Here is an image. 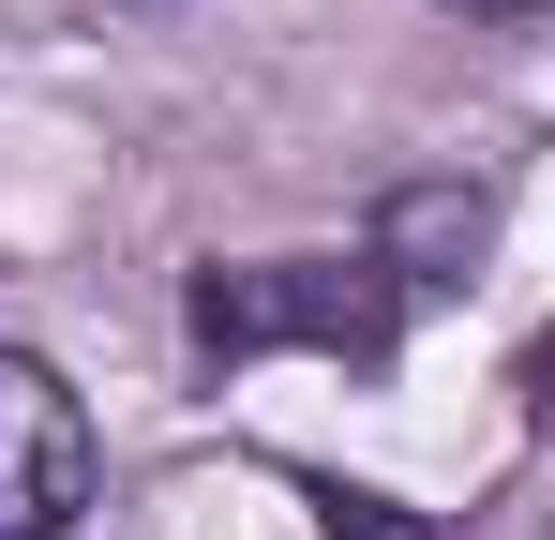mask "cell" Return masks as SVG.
Masks as SVG:
<instances>
[{"mask_svg": "<svg viewBox=\"0 0 555 540\" xmlns=\"http://www.w3.org/2000/svg\"><path fill=\"white\" fill-rule=\"evenodd\" d=\"M405 316H421V285L390 270V241H346V256H241V270H195L181 285V331L195 360H390L405 346Z\"/></svg>", "mask_w": 555, "mask_h": 540, "instance_id": "obj_1", "label": "cell"}, {"mask_svg": "<svg viewBox=\"0 0 555 540\" xmlns=\"http://www.w3.org/2000/svg\"><path fill=\"white\" fill-rule=\"evenodd\" d=\"M91 511V406L30 346H0V540H61Z\"/></svg>", "mask_w": 555, "mask_h": 540, "instance_id": "obj_2", "label": "cell"}, {"mask_svg": "<svg viewBox=\"0 0 555 540\" xmlns=\"http://www.w3.org/2000/svg\"><path fill=\"white\" fill-rule=\"evenodd\" d=\"M375 241H390V270H405V285L436 300V285H451V270L480 256V241H495V210H480V195H405V210H390Z\"/></svg>", "mask_w": 555, "mask_h": 540, "instance_id": "obj_3", "label": "cell"}, {"mask_svg": "<svg viewBox=\"0 0 555 540\" xmlns=\"http://www.w3.org/2000/svg\"><path fill=\"white\" fill-rule=\"evenodd\" d=\"M300 496H315V526H331V540H436L405 496H375V480H300Z\"/></svg>", "mask_w": 555, "mask_h": 540, "instance_id": "obj_4", "label": "cell"}, {"mask_svg": "<svg viewBox=\"0 0 555 540\" xmlns=\"http://www.w3.org/2000/svg\"><path fill=\"white\" fill-rule=\"evenodd\" d=\"M526 406H541V436H555V331L526 346Z\"/></svg>", "mask_w": 555, "mask_h": 540, "instance_id": "obj_5", "label": "cell"}, {"mask_svg": "<svg viewBox=\"0 0 555 540\" xmlns=\"http://www.w3.org/2000/svg\"><path fill=\"white\" fill-rule=\"evenodd\" d=\"M451 15H555V0H451Z\"/></svg>", "mask_w": 555, "mask_h": 540, "instance_id": "obj_6", "label": "cell"}]
</instances>
